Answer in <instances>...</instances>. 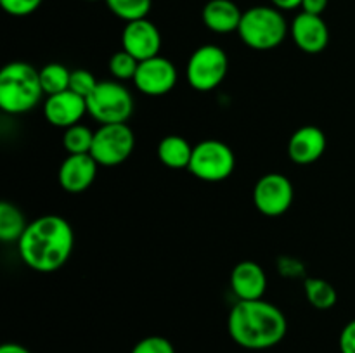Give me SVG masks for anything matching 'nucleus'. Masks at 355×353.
Wrapping results in <instances>:
<instances>
[{"mask_svg": "<svg viewBox=\"0 0 355 353\" xmlns=\"http://www.w3.org/2000/svg\"><path fill=\"white\" fill-rule=\"evenodd\" d=\"M75 246V232L59 215H44L30 221L17 241L24 265L37 272H54L69 260Z\"/></svg>", "mask_w": 355, "mask_h": 353, "instance_id": "nucleus-1", "label": "nucleus"}, {"mask_svg": "<svg viewBox=\"0 0 355 353\" xmlns=\"http://www.w3.org/2000/svg\"><path fill=\"white\" fill-rule=\"evenodd\" d=\"M227 331L232 341L246 350H269L279 345L288 322L276 305L262 300L239 301L231 308Z\"/></svg>", "mask_w": 355, "mask_h": 353, "instance_id": "nucleus-2", "label": "nucleus"}, {"mask_svg": "<svg viewBox=\"0 0 355 353\" xmlns=\"http://www.w3.org/2000/svg\"><path fill=\"white\" fill-rule=\"evenodd\" d=\"M40 71L30 62L14 61L0 71V107L7 114H24L40 102Z\"/></svg>", "mask_w": 355, "mask_h": 353, "instance_id": "nucleus-3", "label": "nucleus"}, {"mask_svg": "<svg viewBox=\"0 0 355 353\" xmlns=\"http://www.w3.org/2000/svg\"><path fill=\"white\" fill-rule=\"evenodd\" d=\"M243 44L255 51H270L284 42L288 23L279 9L269 6H257L245 10L238 28Z\"/></svg>", "mask_w": 355, "mask_h": 353, "instance_id": "nucleus-4", "label": "nucleus"}, {"mask_svg": "<svg viewBox=\"0 0 355 353\" xmlns=\"http://www.w3.org/2000/svg\"><path fill=\"white\" fill-rule=\"evenodd\" d=\"M87 111L101 125L127 123L134 113V97L118 80H104L87 97Z\"/></svg>", "mask_w": 355, "mask_h": 353, "instance_id": "nucleus-5", "label": "nucleus"}, {"mask_svg": "<svg viewBox=\"0 0 355 353\" xmlns=\"http://www.w3.org/2000/svg\"><path fill=\"white\" fill-rule=\"evenodd\" d=\"M227 69L229 59L224 48L214 44L201 45L187 61L186 80L198 92H210L224 82Z\"/></svg>", "mask_w": 355, "mask_h": 353, "instance_id": "nucleus-6", "label": "nucleus"}, {"mask_svg": "<svg viewBox=\"0 0 355 353\" xmlns=\"http://www.w3.org/2000/svg\"><path fill=\"white\" fill-rule=\"evenodd\" d=\"M236 168V156L225 142L208 138L194 145L189 172L203 182H222Z\"/></svg>", "mask_w": 355, "mask_h": 353, "instance_id": "nucleus-7", "label": "nucleus"}, {"mask_svg": "<svg viewBox=\"0 0 355 353\" xmlns=\"http://www.w3.org/2000/svg\"><path fill=\"white\" fill-rule=\"evenodd\" d=\"M135 147V135L127 123L101 125L94 132L90 156L99 166H118L130 158Z\"/></svg>", "mask_w": 355, "mask_h": 353, "instance_id": "nucleus-8", "label": "nucleus"}, {"mask_svg": "<svg viewBox=\"0 0 355 353\" xmlns=\"http://www.w3.org/2000/svg\"><path fill=\"white\" fill-rule=\"evenodd\" d=\"M295 189L283 173H267L260 176L253 189V203L266 217H281L293 204Z\"/></svg>", "mask_w": 355, "mask_h": 353, "instance_id": "nucleus-9", "label": "nucleus"}, {"mask_svg": "<svg viewBox=\"0 0 355 353\" xmlns=\"http://www.w3.org/2000/svg\"><path fill=\"white\" fill-rule=\"evenodd\" d=\"M139 92L149 97L166 96L177 83V68L166 57L146 59L139 62V69L134 78Z\"/></svg>", "mask_w": 355, "mask_h": 353, "instance_id": "nucleus-10", "label": "nucleus"}, {"mask_svg": "<svg viewBox=\"0 0 355 353\" xmlns=\"http://www.w3.org/2000/svg\"><path fill=\"white\" fill-rule=\"evenodd\" d=\"M121 45H123V51H127L141 62L159 55L162 35L156 24L151 23L148 17L130 21L125 24L123 33H121Z\"/></svg>", "mask_w": 355, "mask_h": 353, "instance_id": "nucleus-11", "label": "nucleus"}, {"mask_svg": "<svg viewBox=\"0 0 355 353\" xmlns=\"http://www.w3.org/2000/svg\"><path fill=\"white\" fill-rule=\"evenodd\" d=\"M87 111V100L71 90L49 96L44 102L45 120L58 128H69L80 123Z\"/></svg>", "mask_w": 355, "mask_h": 353, "instance_id": "nucleus-12", "label": "nucleus"}, {"mask_svg": "<svg viewBox=\"0 0 355 353\" xmlns=\"http://www.w3.org/2000/svg\"><path fill=\"white\" fill-rule=\"evenodd\" d=\"M295 45L305 54H319L329 44V30L321 16L300 12L291 23Z\"/></svg>", "mask_w": 355, "mask_h": 353, "instance_id": "nucleus-13", "label": "nucleus"}, {"mask_svg": "<svg viewBox=\"0 0 355 353\" xmlns=\"http://www.w3.org/2000/svg\"><path fill=\"white\" fill-rule=\"evenodd\" d=\"M97 161L90 154H68L59 166V183L69 194L89 189L97 176Z\"/></svg>", "mask_w": 355, "mask_h": 353, "instance_id": "nucleus-14", "label": "nucleus"}, {"mask_svg": "<svg viewBox=\"0 0 355 353\" xmlns=\"http://www.w3.org/2000/svg\"><path fill=\"white\" fill-rule=\"evenodd\" d=\"M231 291L239 301L262 300L267 289L266 270L252 260L239 262L231 272Z\"/></svg>", "mask_w": 355, "mask_h": 353, "instance_id": "nucleus-15", "label": "nucleus"}, {"mask_svg": "<svg viewBox=\"0 0 355 353\" xmlns=\"http://www.w3.org/2000/svg\"><path fill=\"white\" fill-rule=\"evenodd\" d=\"M326 151L324 132L314 125H305L291 135L288 142V156L297 165H312Z\"/></svg>", "mask_w": 355, "mask_h": 353, "instance_id": "nucleus-16", "label": "nucleus"}, {"mask_svg": "<svg viewBox=\"0 0 355 353\" xmlns=\"http://www.w3.org/2000/svg\"><path fill=\"white\" fill-rule=\"evenodd\" d=\"M243 12L232 0H210L203 7L201 19L214 33L227 35L238 31Z\"/></svg>", "mask_w": 355, "mask_h": 353, "instance_id": "nucleus-17", "label": "nucleus"}, {"mask_svg": "<svg viewBox=\"0 0 355 353\" xmlns=\"http://www.w3.org/2000/svg\"><path fill=\"white\" fill-rule=\"evenodd\" d=\"M194 147L180 135H166L158 144V159L172 170L189 168Z\"/></svg>", "mask_w": 355, "mask_h": 353, "instance_id": "nucleus-18", "label": "nucleus"}, {"mask_svg": "<svg viewBox=\"0 0 355 353\" xmlns=\"http://www.w3.org/2000/svg\"><path fill=\"white\" fill-rule=\"evenodd\" d=\"M26 227L28 224L19 208L9 201H2L0 203V239L3 242L19 241Z\"/></svg>", "mask_w": 355, "mask_h": 353, "instance_id": "nucleus-19", "label": "nucleus"}, {"mask_svg": "<svg viewBox=\"0 0 355 353\" xmlns=\"http://www.w3.org/2000/svg\"><path fill=\"white\" fill-rule=\"evenodd\" d=\"M304 291L309 303L318 310H329L338 301V294L333 284L319 277H307L304 280Z\"/></svg>", "mask_w": 355, "mask_h": 353, "instance_id": "nucleus-20", "label": "nucleus"}, {"mask_svg": "<svg viewBox=\"0 0 355 353\" xmlns=\"http://www.w3.org/2000/svg\"><path fill=\"white\" fill-rule=\"evenodd\" d=\"M71 71L61 62H49L40 69V83L45 96H54L69 90Z\"/></svg>", "mask_w": 355, "mask_h": 353, "instance_id": "nucleus-21", "label": "nucleus"}, {"mask_svg": "<svg viewBox=\"0 0 355 353\" xmlns=\"http://www.w3.org/2000/svg\"><path fill=\"white\" fill-rule=\"evenodd\" d=\"M94 144V132L82 123L66 128L62 134V147L68 154H90Z\"/></svg>", "mask_w": 355, "mask_h": 353, "instance_id": "nucleus-22", "label": "nucleus"}, {"mask_svg": "<svg viewBox=\"0 0 355 353\" xmlns=\"http://www.w3.org/2000/svg\"><path fill=\"white\" fill-rule=\"evenodd\" d=\"M111 12L125 23L144 19L151 10L153 0H104Z\"/></svg>", "mask_w": 355, "mask_h": 353, "instance_id": "nucleus-23", "label": "nucleus"}, {"mask_svg": "<svg viewBox=\"0 0 355 353\" xmlns=\"http://www.w3.org/2000/svg\"><path fill=\"white\" fill-rule=\"evenodd\" d=\"M107 68L110 73L118 80V82H123V80H134L135 73L139 69V61L132 54H128L127 51H120L116 54L111 55L110 62H107Z\"/></svg>", "mask_w": 355, "mask_h": 353, "instance_id": "nucleus-24", "label": "nucleus"}, {"mask_svg": "<svg viewBox=\"0 0 355 353\" xmlns=\"http://www.w3.org/2000/svg\"><path fill=\"white\" fill-rule=\"evenodd\" d=\"M97 83L99 82L96 80V76L87 69H73L71 78H69V90L87 99L96 90Z\"/></svg>", "mask_w": 355, "mask_h": 353, "instance_id": "nucleus-25", "label": "nucleus"}, {"mask_svg": "<svg viewBox=\"0 0 355 353\" xmlns=\"http://www.w3.org/2000/svg\"><path fill=\"white\" fill-rule=\"evenodd\" d=\"M130 353H175V348L163 336H148V338L135 343Z\"/></svg>", "mask_w": 355, "mask_h": 353, "instance_id": "nucleus-26", "label": "nucleus"}, {"mask_svg": "<svg viewBox=\"0 0 355 353\" xmlns=\"http://www.w3.org/2000/svg\"><path fill=\"white\" fill-rule=\"evenodd\" d=\"M42 2L44 0H0L3 10L16 17L30 16L42 6Z\"/></svg>", "mask_w": 355, "mask_h": 353, "instance_id": "nucleus-27", "label": "nucleus"}, {"mask_svg": "<svg viewBox=\"0 0 355 353\" xmlns=\"http://www.w3.org/2000/svg\"><path fill=\"white\" fill-rule=\"evenodd\" d=\"M340 353H355V320H350L340 332Z\"/></svg>", "mask_w": 355, "mask_h": 353, "instance_id": "nucleus-28", "label": "nucleus"}, {"mask_svg": "<svg viewBox=\"0 0 355 353\" xmlns=\"http://www.w3.org/2000/svg\"><path fill=\"white\" fill-rule=\"evenodd\" d=\"M328 2L329 0H302V12L321 16L328 7Z\"/></svg>", "mask_w": 355, "mask_h": 353, "instance_id": "nucleus-29", "label": "nucleus"}, {"mask_svg": "<svg viewBox=\"0 0 355 353\" xmlns=\"http://www.w3.org/2000/svg\"><path fill=\"white\" fill-rule=\"evenodd\" d=\"M270 2L279 10H291L302 7V0H270Z\"/></svg>", "mask_w": 355, "mask_h": 353, "instance_id": "nucleus-30", "label": "nucleus"}, {"mask_svg": "<svg viewBox=\"0 0 355 353\" xmlns=\"http://www.w3.org/2000/svg\"><path fill=\"white\" fill-rule=\"evenodd\" d=\"M0 353H31L26 346L19 345V343H6L0 346Z\"/></svg>", "mask_w": 355, "mask_h": 353, "instance_id": "nucleus-31", "label": "nucleus"}, {"mask_svg": "<svg viewBox=\"0 0 355 353\" xmlns=\"http://www.w3.org/2000/svg\"><path fill=\"white\" fill-rule=\"evenodd\" d=\"M89 2H97V0H89Z\"/></svg>", "mask_w": 355, "mask_h": 353, "instance_id": "nucleus-32", "label": "nucleus"}]
</instances>
